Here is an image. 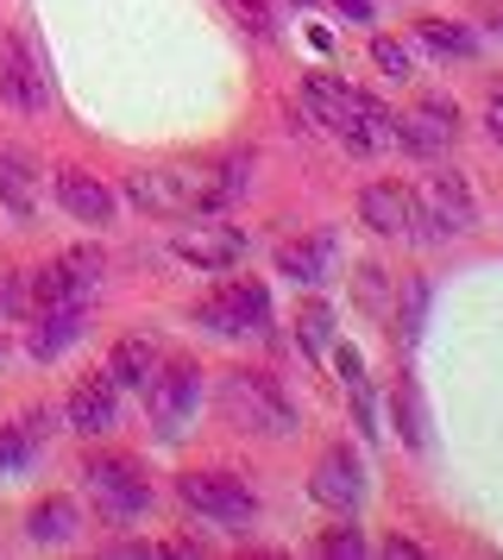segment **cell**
Instances as JSON below:
<instances>
[{
    "instance_id": "6da1fadb",
    "label": "cell",
    "mask_w": 503,
    "mask_h": 560,
    "mask_svg": "<svg viewBox=\"0 0 503 560\" xmlns=\"http://www.w3.org/2000/svg\"><path fill=\"white\" fill-rule=\"evenodd\" d=\"M246 189V158H221V164H164V171H132L126 177V196L145 208V214H214L233 196Z\"/></svg>"
},
{
    "instance_id": "7a4b0ae2",
    "label": "cell",
    "mask_w": 503,
    "mask_h": 560,
    "mask_svg": "<svg viewBox=\"0 0 503 560\" xmlns=\"http://www.w3.org/2000/svg\"><path fill=\"white\" fill-rule=\"evenodd\" d=\"M221 409H226V422L246 429V434H290L296 429L290 397H283L277 378H265V372H226L221 378Z\"/></svg>"
},
{
    "instance_id": "3957f363",
    "label": "cell",
    "mask_w": 503,
    "mask_h": 560,
    "mask_svg": "<svg viewBox=\"0 0 503 560\" xmlns=\"http://www.w3.org/2000/svg\"><path fill=\"white\" fill-rule=\"evenodd\" d=\"M145 409H151V429L176 441V434L189 429V416L201 409V372L189 359H171V365H157L145 378Z\"/></svg>"
},
{
    "instance_id": "277c9868",
    "label": "cell",
    "mask_w": 503,
    "mask_h": 560,
    "mask_svg": "<svg viewBox=\"0 0 503 560\" xmlns=\"http://www.w3.org/2000/svg\"><path fill=\"white\" fill-rule=\"evenodd\" d=\"M89 498L101 504V516H114V523H132V516H145L151 510V485H145V472L132 466V459H120V454H101V459H89Z\"/></svg>"
},
{
    "instance_id": "5b68a950",
    "label": "cell",
    "mask_w": 503,
    "mask_h": 560,
    "mask_svg": "<svg viewBox=\"0 0 503 560\" xmlns=\"http://www.w3.org/2000/svg\"><path fill=\"white\" fill-rule=\"evenodd\" d=\"M101 271H107V265H101L95 246H75V253L50 258L45 271L32 278V303H38V308H82L89 296H95Z\"/></svg>"
},
{
    "instance_id": "8992f818",
    "label": "cell",
    "mask_w": 503,
    "mask_h": 560,
    "mask_svg": "<svg viewBox=\"0 0 503 560\" xmlns=\"http://www.w3.org/2000/svg\"><path fill=\"white\" fill-rule=\"evenodd\" d=\"M176 491H183V504H189V510L214 516V523H226V529H239V523H252V516H258L252 485L233 479V472H183V479H176Z\"/></svg>"
},
{
    "instance_id": "52a82bcc",
    "label": "cell",
    "mask_w": 503,
    "mask_h": 560,
    "mask_svg": "<svg viewBox=\"0 0 503 560\" xmlns=\"http://www.w3.org/2000/svg\"><path fill=\"white\" fill-rule=\"evenodd\" d=\"M196 322L214 328V334H258L265 322H271V296H265V283L233 278V283H221L214 296H201Z\"/></svg>"
},
{
    "instance_id": "ba28073f",
    "label": "cell",
    "mask_w": 503,
    "mask_h": 560,
    "mask_svg": "<svg viewBox=\"0 0 503 560\" xmlns=\"http://www.w3.org/2000/svg\"><path fill=\"white\" fill-rule=\"evenodd\" d=\"M416 208H422V228H434V233H472V228H478L472 183L459 177V171H441V177H428V183H422V196H416Z\"/></svg>"
},
{
    "instance_id": "9c48e42d",
    "label": "cell",
    "mask_w": 503,
    "mask_h": 560,
    "mask_svg": "<svg viewBox=\"0 0 503 560\" xmlns=\"http://www.w3.org/2000/svg\"><path fill=\"white\" fill-rule=\"evenodd\" d=\"M359 214H365V228H377L384 240H416V233H422V208H416V196H409L402 183H365Z\"/></svg>"
},
{
    "instance_id": "30bf717a",
    "label": "cell",
    "mask_w": 503,
    "mask_h": 560,
    "mask_svg": "<svg viewBox=\"0 0 503 560\" xmlns=\"http://www.w3.org/2000/svg\"><path fill=\"white\" fill-rule=\"evenodd\" d=\"M0 102L20 107V114H38L45 107V77H38V57L25 38H0Z\"/></svg>"
},
{
    "instance_id": "8fae6325",
    "label": "cell",
    "mask_w": 503,
    "mask_h": 560,
    "mask_svg": "<svg viewBox=\"0 0 503 560\" xmlns=\"http://www.w3.org/2000/svg\"><path fill=\"white\" fill-rule=\"evenodd\" d=\"M453 139H459V114H453L447 102H416L397 120V145L416 152V158H441Z\"/></svg>"
},
{
    "instance_id": "7c38bea8",
    "label": "cell",
    "mask_w": 503,
    "mask_h": 560,
    "mask_svg": "<svg viewBox=\"0 0 503 560\" xmlns=\"http://www.w3.org/2000/svg\"><path fill=\"white\" fill-rule=\"evenodd\" d=\"M308 491H315V504H327V510H352L359 491H365V466L352 459V447H327V454L315 459Z\"/></svg>"
},
{
    "instance_id": "4fadbf2b",
    "label": "cell",
    "mask_w": 503,
    "mask_h": 560,
    "mask_svg": "<svg viewBox=\"0 0 503 560\" xmlns=\"http://www.w3.org/2000/svg\"><path fill=\"white\" fill-rule=\"evenodd\" d=\"M63 416H70V429H75V434H107V429H114V416H120V384L107 378V372L82 378V384L70 390Z\"/></svg>"
},
{
    "instance_id": "5bb4252c",
    "label": "cell",
    "mask_w": 503,
    "mask_h": 560,
    "mask_svg": "<svg viewBox=\"0 0 503 560\" xmlns=\"http://www.w3.org/2000/svg\"><path fill=\"white\" fill-rule=\"evenodd\" d=\"M239 253H246V240L233 228H214V221L176 233V258L196 265V271H226V265H239Z\"/></svg>"
},
{
    "instance_id": "9a60e30c",
    "label": "cell",
    "mask_w": 503,
    "mask_h": 560,
    "mask_svg": "<svg viewBox=\"0 0 503 560\" xmlns=\"http://www.w3.org/2000/svg\"><path fill=\"white\" fill-rule=\"evenodd\" d=\"M57 202H63V214H75L82 228H107V221H114V189L101 177H89V171H63V177H57Z\"/></svg>"
},
{
    "instance_id": "2e32d148",
    "label": "cell",
    "mask_w": 503,
    "mask_h": 560,
    "mask_svg": "<svg viewBox=\"0 0 503 560\" xmlns=\"http://www.w3.org/2000/svg\"><path fill=\"white\" fill-rule=\"evenodd\" d=\"M0 202H7L13 221H32L38 214V164L20 145H0Z\"/></svg>"
},
{
    "instance_id": "e0dca14e",
    "label": "cell",
    "mask_w": 503,
    "mask_h": 560,
    "mask_svg": "<svg viewBox=\"0 0 503 560\" xmlns=\"http://www.w3.org/2000/svg\"><path fill=\"white\" fill-rule=\"evenodd\" d=\"M340 139H347L352 152H377V145H390V139H397V120H390V114H384L372 95H347Z\"/></svg>"
},
{
    "instance_id": "ac0fdd59",
    "label": "cell",
    "mask_w": 503,
    "mask_h": 560,
    "mask_svg": "<svg viewBox=\"0 0 503 560\" xmlns=\"http://www.w3.org/2000/svg\"><path fill=\"white\" fill-rule=\"evenodd\" d=\"M327 258H334V240H327V233H315V240H283V246H277V271L296 278V283H321Z\"/></svg>"
},
{
    "instance_id": "d6986e66",
    "label": "cell",
    "mask_w": 503,
    "mask_h": 560,
    "mask_svg": "<svg viewBox=\"0 0 503 560\" xmlns=\"http://www.w3.org/2000/svg\"><path fill=\"white\" fill-rule=\"evenodd\" d=\"M157 372V347H151V334H126L114 359H107V378L120 384V390H145V378Z\"/></svg>"
},
{
    "instance_id": "ffe728a7",
    "label": "cell",
    "mask_w": 503,
    "mask_h": 560,
    "mask_svg": "<svg viewBox=\"0 0 503 560\" xmlns=\"http://www.w3.org/2000/svg\"><path fill=\"white\" fill-rule=\"evenodd\" d=\"M82 328H89V315H82V308H45V322L32 328V353L57 359L63 347H75V340H82Z\"/></svg>"
},
{
    "instance_id": "44dd1931",
    "label": "cell",
    "mask_w": 503,
    "mask_h": 560,
    "mask_svg": "<svg viewBox=\"0 0 503 560\" xmlns=\"http://www.w3.org/2000/svg\"><path fill=\"white\" fill-rule=\"evenodd\" d=\"M25 535H32L38 548H63V541L75 535V504L70 498H45V504L25 516Z\"/></svg>"
},
{
    "instance_id": "7402d4cb",
    "label": "cell",
    "mask_w": 503,
    "mask_h": 560,
    "mask_svg": "<svg viewBox=\"0 0 503 560\" xmlns=\"http://www.w3.org/2000/svg\"><path fill=\"white\" fill-rule=\"evenodd\" d=\"M38 441H45V416H25L20 429H7V434H0V472L25 466V459L38 454Z\"/></svg>"
},
{
    "instance_id": "603a6c76",
    "label": "cell",
    "mask_w": 503,
    "mask_h": 560,
    "mask_svg": "<svg viewBox=\"0 0 503 560\" xmlns=\"http://www.w3.org/2000/svg\"><path fill=\"white\" fill-rule=\"evenodd\" d=\"M302 95H308V107L321 114V127L340 132V114H347V95H352V89H340L334 77H308V82H302Z\"/></svg>"
},
{
    "instance_id": "cb8c5ba5",
    "label": "cell",
    "mask_w": 503,
    "mask_h": 560,
    "mask_svg": "<svg viewBox=\"0 0 503 560\" xmlns=\"http://www.w3.org/2000/svg\"><path fill=\"white\" fill-rule=\"evenodd\" d=\"M340 372H347V397H352V409H359V429L377 434L372 429V384H365V359L347 347V353H340Z\"/></svg>"
},
{
    "instance_id": "d4e9b609",
    "label": "cell",
    "mask_w": 503,
    "mask_h": 560,
    "mask_svg": "<svg viewBox=\"0 0 503 560\" xmlns=\"http://www.w3.org/2000/svg\"><path fill=\"white\" fill-rule=\"evenodd\" d=\"M296 340L308 347V353H327V340H334V315H327L321 303H302V315H296Z\"/></svg>"
},
{
    "instance_id": "484cf974",
    "label": "cell",
    "mask_w": 503,
    "mask_h": 560,
    "mask_svg": "<svg viewBox=\"0 0 503 560\" xmlns=\"http://www.w3.org/2000/svg\"><path fill=\"white\" fill-rule=\"evenodd\" d=\"M422 308H428V283L422 278H402V308H397L402 340H416V334H422Z\"/></svg>"
},
{
    "instance_id": "4316f807",
    "label": "cell",
    "mask_w": 503,
    "mask_h": 560,
    "mask_svg": "<svg viewBox=\"0 0 503 560\" xmlns=\"http://www.w3.org/2000/svg\"><path fill=\"white\" fill-rule=\"evenodd\" d=\"M397 422H402V441H409V447H422V397H416V384L402 378V390H397Z\"/></svg>"
},
{
    "instance_id": "83f0119b",
    "label": "cell",
    "mask_w": 503,
    "mask_h": 560,
    "mask_svg": "<svg viewBox=\"0 0 503 560\" xmlns=\"http://www.w3.org/2000/svg\"><path fill=\"white\" fill-rule=\"evenodd\" d=\"M422 38L434 45V51H447V57H466L472 51V32H459V26H441V20H428Z\"/></svg>"
},
{
    "instance_id": "f1b7e54d",
    "label": "cell",
    "mask_w": 503,
    "mask_h": 560,
    "mask_svg": "<svg viewBox=\"0 0 503 560\" xmlns=\"http://www.w3.org/2000/svg\"><path fill=\"white\" fill-rule=\"evenodd\" d=\"M321 555L327 560H359V555H365V535H359V529H327L321 535Z\"/></svg>"
},
{
    "instance_id": "f546056e",
    "label": "cell",
    "mask_w": 503,
    "mask_h": 560,
    "mask_svg": "<svg viewBox=\"0 0 503 560\" xmlns=\"http://www.w3.org/2000/svg\"><path fill=\"white\" fill-rule=\"evenodd\" d=\"M372 57H377V70H390V77H409V51H402L397 38H377Z\"/></svg>"
},
{
    "instance_id": "4dcf8cb0",
    "label": "cell",
    "mask_w": 503,
    "mask_h": 560,
    "mask_svg": "<svg viewBox=\"0 0 503 560\" xmlns=\"http://www.w3.org/2000/svg\"><path fill=\"white\" fill-rule=\"evenodd\" d=\"M0 303H7V315H25V308H32V278H13L0 290Z\"/></svg>"
},
{
    "instance_id": "1f68e13d",
    "label": "cell",
    "mask_w": 503,
    "mask_h": 560,
    "mask_svg": "<svg viewBox=\"0 0 503 560\" xmlns=\"http://www.w3.org/2000/svg\"><path fill=\"white\" fill-rule=\"evenodd\" d=\"M484 127H491V139L503 145V89L491 95V107H484Z\"/></svg>"
}]
</instances>
